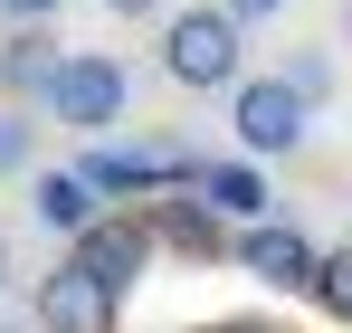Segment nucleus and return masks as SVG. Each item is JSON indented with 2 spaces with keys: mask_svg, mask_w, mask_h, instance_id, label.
Here are the masks:
<instances>
[{
  "mask_svg": "<svg viewBox=\"0 0 352 333\" xmlns=\"http://www.w3.org/2000/svg\"><path fill=\"white\" fill-rule=\"evenodd\" d=\"M29 219L48 228V238H86V228L105 219V191H96L76 162H58V171L38 162V171H29Z\"/></svg>",
  "mask_w": 352,
  "mask_h": 333,
  "instance_id": "8",
  "label": "nucleus"
},
{
  "mask_svg": "<svg viewBox=\"0 0 352 333\" xmlns=\"http://www.w3.org/2000/svg\"><path fill=\"white\" fill-rule=\"evenodd\" d=\"M210 210L229 228H257V219H276V191H267V171L248 162V153H219V162H200V181H190Z\"/></svg>",
  "mask_w": 352,
  "mask_h": 333,
  "instance_id": "11",
  "label": "nucleus"
},
{
  "mask_svg": "<svg viewBox=\"0 0 352 333\" xmlns=\"http://www.w3.org/2000/svg\"><path fill=\"white\" fill-rule=\"evenodd\" d=\"M0 333H38V314H29V324H19V314H0Z\"/></svg>",
  "mask_w": 352,
  "mask_h": 333,
  "instance_id": "19",
  "label": "nucleus"
},
{
  "mask_svg": "<svg viewBox=\"0 0 352 333\" xmlns=\"http://www.w3.org/2000/svg\"><path fill=\"white\" fill-rule=\"evenodd\" d=\"M29 314H38V333H115L124 295H115V286H96L76 257H58V267L38 277V305H29Z\"/></svg>",
  "mask_w": 352,
  "mask_h": 333,
  "instance_id": "6",
  "label": "nucleus"
},
{
  "mask_svg": "<svg viewBox=\"0 0 352 333\" xmlns=\"http://www.w3.org/2000/svg\"><path fill=\"white\" fill-rule=\"evenodd\" d=\"M143 228H153V248H181V257H229V238H238L200 191H162V200L143 210Z\"/></svg>",
  "mask_w": 352,
  "mask_h": 333,
  "instance_id": "9",
  "label": "nucleus"
},
{
  "mask_svg": "<svg viewBox=\"0 0 352 333\" xmlns=\"http://www.w3.org/2000/svg\"><path fill=\"white\" fill-rule=\"evenodd\" d=\"M115 19H172V0H105Z\"/></svg>",
  "mask_w": 352,
  "mask_h": 333,
  "instance_id": "16",
  "label": "nucleus"
},
{
  "mask_svg": "<svg viewBox=\"0 0 352 333\" xmlns=\"http://www.w3.org/2000/svg\"><path fill=\"white\" fill-rule=\"evenodd\" d=\"M229 133L248 162H286V153H305V133H314V105L295 96L286 76H238L229 86Z\"/></svg>",
  "mask_w": 352,
  "mask_h": 333,
  "instance_id": "3",
  "label": "nucleus"
},
{
  "mask_svg": "<svg viewBox=\"0 0 352 333\" xmlns=\"http://www.w3.org/2000/svg\"><path fill=\"white\" fill-rule=\"evenodd\" d=\"M58 10H67V0H0V19H10V29H48Z\"/></svg>",
  "mask_w": 352,
  "mask_h": 333,
  "instance_id": "14",
  "label": "nucleus"
},
{
  "mask_svg": "<svg viewBox=\"0 0 352 333\" xmlns=\"http://www.w3.org/2000/svg\"><path fill=\"white\" fill-rule=\"evenodd\" d=\"M58 67H67L58 29H10V39H0V105H48Z\"/></svg>",
  "mask_w": 352,
  "mask_h": 333,
  "instance_id": "10",
  "label": "nucleus"
},
{
  "mask_svg": "<svg viewBox=\"0 0 352 333\" xmlns=\"http://www.w3.org/2000/svg\"><path fill=\"white\" fill-rule=\"evenodd\" d=\"M67 257H76V267H86L96 286L133 295V286H143V267H153V228H143V219H115V210H105V219L86 228V238H67Z\"/></svg>",
  "mask_w": 352,
  "mask_h": 333,
  "instance_id": "7",
  "label": "nucleus"
},
{
  "mask_svg": "<svg viewBox=\"0 0 352 333\" xmlns=\"http://www.w3.org/2000/svg\"><path fill=\"white\" fill-rule=\"evenodd\" d=\"M162 76H172L181 96H229L238 76H248V29H238L219 0H181L172 19H162Z\"/></svg>",
  "mask_w": 352,
  "mask_h": 333,
  "instance_id": "1",
  "label": "nucleus"
},
{
  "mask_svg": "<svg viewBox=\"0 0 352 333\" xmlns=\"http://www.w3.org/2000/svg\"><path fill=\"white\" fill-rule=\"evenodd\" d=\"M229 257H238V277L276 286V295H314V277H324V248H314L295 219H257V228H238Z\"/></svg>",
  "mask_w": 352,
  "mask_h": 333,
  "instance_id": "5",
  "label": "nucleus"
},
{
  "mask_svg": "<svg viewBox=\"0 0 352 333\" xmlns=\"http://www.w3.org/2000/svg\"><path fill=\"white\" fill-rule=\"evenodd\" d=\"M276 76H286V86H295V96H305L314 114L333 105V86H343V76H333V48H295L286 67H276Z\"/></svg>",
  "mask_w": 352,
  "mask_h": 333,
  "instance_id": "13",
  "label": "nucleus"
},
{
  "mask_svg": "<svg viewBox=\"0 0 352 333\" xmlns=\"http://www.w3.org/2000/svg\"><path fill=\"white\" fill-rule=\"evenodd\" d=\"M76 171L105 200H162V191H190L200 181V153H181V143H86Z\"/></svg>",
  "mask_w": 352,
  "mask_h": 333,
  "instance_id": "4",
  "label": "nucleus"
},
{
  "mask_svg": "<svg viewBox=\"0 0 352 333\" xmlns=\"http://www.w3.org/2000/svg\"><path fill=\"white\" fill-rule=\"evenodd\" d=\"M124 105H133V76H124V57H105V48H67V67H58V86H48V124H67V133H86V143H105L124 124Z\"/></svg>",
  "mask_w": 352,
  "mask_h": 333,
  "instance_id": "2",
  "label": "nucleus"
},
{
  "mask_svg": "<svg viewBox=\"0 0 352 333\" xmlns=\"http://www.w3.org/2000/svg\"><path fill=\"white\" fill-rule=\"evenodd\" d=\"M38 105H0V181H29L38 171Z\"/></svg>",
  "mask_w": 352,
  "mask_h": 333,
  "instance_id": "12",
  "label": "nucleus"
},
{
  "mask_svg": "<svg viewBox=\"0 0 352 333\" xmlns=\"http://www.w3.org/2000/svg\"><path fill=\"white\" fill-rule=\"evenodd\" d=\"M10 277H19V257H10V228H0V305H10Z\"/></svg>",
  "mask_w": 352,
  "mask_h": 333,
  "instance_id": "18",
  "label": "nucleus"
},
{
  "mask_svg": "<svg viewBox=\"0 0 352 333\" xmlns=\"http://www.w3.org/2000/svg\"><path fill=\"white\" fill-rule=\"evenodd\" d=\"M219 10H229L238 29H257V19H276V10H286V0H219Z\"/></svg>",
  "mask_w": 352,
  "mask_h": 333,
  "instance_id": "15",
  "label": "nucleus"
},
{
  "mask_svg": "<svg viewBox=\"0 0 352 333\" xmlns=\"http://www.w3.org/2000/svg\"><path fill=\"white\" fill-rule=\"evenodd\" d=\"M210 333H286V324H267V314H229V324H210Z\"/></svg>",
  "mask_w": 352,
  "mask_h": 333,
  "instance_id": "17",
  "label": "nucleus"
},
{
  "mask_svg": "<svg viewBox=\"0 0 352 333\" xmlns=\"http://www.w3.org/2000/svg\"><path fill=\"white\" fill-rule=\"evenodd\" d=\"M343 48H352V0H343Z\"/></svg>",
  "mask_w": 352,
  "mask_h": 333,
  "instance_id": "20",
  "label": "nucleus"
}]
</instances>
